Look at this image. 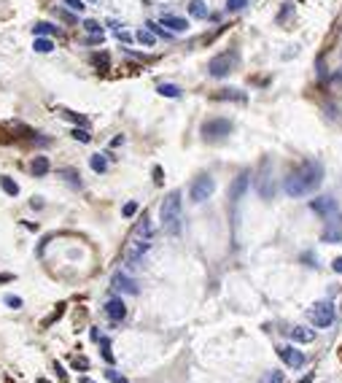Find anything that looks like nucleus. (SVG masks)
Masks as SVG:
<instances>
[{"label": "nucleus", "instance_id": "1", "mask_svg": "<svg viewBox=\"0 0 342 383\" xmlns=\"http://www.w3.org/2000/svg\"><path fill=\"white\" fill-rule=\"evenodd\" d=\"M321 184H323V165L318 159H305L299 168L288 173L283 189H286L288 197H305V194H312Z\"/></svg>", "mask_w": 342, "mask_h": 383}, {"label": "nucleus", "instance_id": "2", "mask_svg": "<svg viewBox=\"0 0 342 383\" xmlns=\"http://www.w3.org/2000/svg\"><path fill=\"white\" fill-rule=\"evenodd\" d=\"M181 216H184L181 192L173 189L167 197L162 200V205H159V219H162L164 232H170V235H178V232H181Z\"/></svg>", "mask_w": 342, "mask_h": 383}, {"label": "nucleus", "instance_id": "3", "mask_svg": "<svg viewBox=\"0 0 342 383\" xmlns=\"http://www.w3.org/2000/svg\"><path fill=\"white\" fill-rule=\"evenodd\" d=\"M237 62H240V54H237V49H226V51H221V54H216L213 60L208 62V73L213 78H224V76H229L232 70L237 68Z\"/></svg>", "mask_w": 342, "mask_h": 383}, {"label": "nucleus", "instance_id": "4", "mask_svg": "<svg viewBox=\"0 0 342 383\" xmlns=\"http://www.w3.org/2000/svg\"><path fill=\"white\" fill-rule=\"evenodd\" d=\"M307 318L312 321V327H318V329H329L334 324V318H337V308H334V302H329V300H321V302H315V305L307 311Z\"/></svg>", "mask_w": 342, "mask_h": 383}, {"label": "nucleus", "instance_id": "5", "mask_svg": "<svg viewBox=\"0 0 342 383\" xmlns=\"http://www.w3.org/2000/svg\"><path fill=\"white\" fill-rule=\"evenodd\" d=\"M235 130V124L229 119H221V116H213V119H205L202 122V138L205 140H221Z\"/></svg>", "mask_w": 342, "mask_h": 383}, {"label": "nucleus", "instance_id": "6", "mask_svg": "<svg viewBox=\"0 0 342 383\" xmlns=\"http://www.w3.org/2000/svg\"><path fill=\"white\" fill-rule=\"evenodd\" d=\"M213 192H216V181H213V175H210V173H199L197 178L191 181V186H189L191 203H205Z\"/></svg>", "mask_w": 342, "mask_h": 383}, {"label": "nucleus", "instance_id": "7", "mask_svg": "<svg viewBox=\"0 0 342 383\" xmlns=\"http://www.w3.org/2000/svg\"><path fill=\"white\" fill-rule=\"evenodd\" d=\"M278 356H280L283 364L291 367V370H299V367H305V364H307V356L299 351V348H294V346H278Z\"/></svg>", "mask_w": 342, "mask_h": 383}, {"label": "nucleus", "instance_id": "8", "mask_svg": "<svg viewBox=\"0 0 342 383\" xmlns=\"http://www.w3.org/2000/svg\"><path fill=\"white\" fill-rule=\"evenodd\" d=\"M310 210H312V213H318L321 219H332V216L337 213V200L329 197V194L315 197V200H310Z\"/></svg>", "mask_w": 342, "mask_h": 383}, {"label": "nucleus", "instance_id": "9", "mask_svg": "<svg viewBox=\"0 0 342 383\" xmlns=\"http://www.w3.org/2000/svg\"><path fill=\"white\" fill-rule=\"evenodd\" d=\"M248 186H250V173L235 175V181L229 184V200L232 203H240V200L245 197V192H248Z\"/></svg>", "mask_w": 342, "mask_h": 383}, {"label": "nucleus", "instance_id": "10", "mask_svg": "<svg viewBox=\"0 0 342 383\" xmlns=\"http://www.w3.org/2000/svg\"><path fill=\"white\" fill-rule=\"evenodd\" d=\"M105 316L111 318V321L122 324L124 318H127V305H124V300H119V297H111V300L105 302Z\"/></svg>", "mask_w": 342, "mask_h": 383}, {"label": "nucleus", "instance_id": "11", "mask_svg": "<svg viewBox=\"0 0 342 383\" xmlns=\"http://www.w3.org/2000/svg\"><path fill=\"white\" fill-rule=\"evenodd\" d=\"M148 248H151V240L135 238L132 243H129V248H127V262H129V265H140V259H143V254Z\"/></svg>", "mask_w": 342, "mask_h": 383}, {"label": "nucleus", "instance_id": "12", "mask_svg": "<svg viewBox=\"0 0 342 383\" xmlns=\"http://www.w3.org/2000/svg\"><path fill=\"white\" fill-rule=\"evenodd\" d=\"M159 25H164V30H170V33H186L189 30V22H186L184 16H175V14H162Z\"/></svg>", "mask_w": 342, "mask_h": 383}, {"label": "nucleus", "instance_id": "13", "mask_svg": "<svg viewBox=\"0 0 342 383\" xmlns=\"http://www.w3.org/2000/svg\"><path fill=\"white\" fill-rule=\"evenodd\" d=\"M113 289L119 291H127V294H138V283L132 281V278L127 276V273H113Z\"/></svg>", "mask_w": 342, "mask_h": 383}, {"label": "nucleus", "instance_id": "14", "mask_svg": "<svg viewBox=\"0 0 342 383\" xmlns=\"http://www.w3.org/2000/svg\"><path fill=\"white\" fill-rule=\"evenodd\" d=\"M286 335L291 337L294 343H310V340H315V329H310V327H291V329H286Z\"/></svg>", "mask_w": 342, "mask_h": 383}, {"label": "nucleus", "instance_id": "15", "mask_svg": "<svg viewBox=\"0 0 342 383\" xmlns=\"http://www.w3.org/2000/svg\"><path fill=\"white\" fill-rule=\"evenodd\" d=\"M49 168H51V165H49V159L43 157V154H38V157L30 162V173L35 175V178H43V175L49 173Z\"/></svg>", "mask_w": 342, "mask_h": 383}, {"label": "nucleus", "instance_id": "16", "mask_svg": "<svg viewBox=\"0 0 342 383\" xmlns=\"http://www.w3.org/2000/svg\"><path fill=\"white\" fill-rule=\"evenodd\" d=\"M189 14L194 16V19H208L210 8H208V3H205V0H191V3H189Z\"/></svg>", "mask_w": 342, "mask_h": 383}, {"label": "nucleus", "instance_id": "17", "mask_svg": "<svg viewBox=\"0 0 342 383\" xmlns=\"http://www.w3.org/2000/svg\"><path fill=\"white\" fill-rule=\"evenodd\" d=\"M135 235H138L140 240H151V238H154V224H151V219H148V216H143V219H140V224H138V230H135Z\"/></svg>", "mask_w": 342, "mask_h": 383}, {"label": "nucleus", "instance_id": "18", "mask_svg": "<svg viewBox=\"0 0 342 383\" xmlns=\"http://www.w3.org/2000/svg\"><path fill=\"white\" fill-rule=\"evenodd\" d=\"M32 49H35L38 54H49V51L54 49V41H51L49 35H35V43H32Z\"/></svg>", "mask_w": 342, "mask_h": 383}, {"label": "nucleus", "instance_id": "19", "mask_svg": "<svg viewBox=\"0 0 342 383\" xmlns=\"http://www.w3.org/2000/svg\"><path fill=\"white\" fill-rule=\"evenodd\" d=\"M0 186H3V192L8 194V197H16V194H19V184H16L14 178H8V175H0Z\"/></svg>", "mask_w": 342, "mask_h": 383}, {"label": "nucleus", "instance_id": "20", "mask_svg": "<svg viewBox=\"0 0 342 383\" xmlns=\"http://www.w3.org/2000/svg\"><path fill=\"white\" fill-rule=\"evenodd\" d=\"M60 116H62V119H67V122H73V124H81V127H87V124H89V119H87V116H81V113H73V111H67V108H62Z\"/></svg>", "mask_w": 342, "mask_h": 383}, {"label": "nucleus", "instance_id": "21", "mask_svg": "<svg viewBox=\"0 0 342 383\" xmlns=\"http://www.w3.org/2000/svg\"><path fill=\"white\" fill-rule=\"evenodd\" d=\"M89 168H92L94 173H105V170H108V159L102 157V154H92V159H89Z\"/></svg>", "mask_w": 342, "mask_h": 383}, {"label": "nucleus", "instance_id": "22", "mask_svg": "<svg viewBox=\"0 0 342 383\" xmlns=\"http://www.w3.org/2000/svg\"><path fill=\"white\" fill-rule=\"evenodd\" d=\"M135 41L143 43V46H154V43H156V35H154V33L146 27V30H138V33H135Z\"/></svg>", "mask_w": 342, "mask_h": 383}, {"label": "nucleus", "instance_id": "23", "mask_svg": "<svg viewBox=\"0 0 342 383\" xmlns=\"http://www.w3.org/2000/svg\"><path fill=\"white\" fill-rule=\"evenodd\" d=\"M156 92L162 97H181V87H175V84H159Z\"/></svg>", "mask_w": 342, "mask_h": 383}, {"label": "nucleus", "instance_id": "24", "mask_svg": "<svg viewBox=\"0 0 342 383\" xmlns=\"http://www.w3.org/2000/svg\"><path fill=\"white\" fill-rule=\"evenodd\" d=\"M286 381V375H283V370H270V373L261 375L259 383H283Z\"/></svg>", "mask_w": 342, "mask_h": 383}, {"label": "nucleus", "instance_id": "25", "mask_svg": "<svg viewBox=\"0 0 342 383\" xmlns=\"http://www.w3.org/2000/svg\"><path fill=\"white\" fill-rule=\"evenodd\" d=\"M323 243H342V232L334 230V227H329V230H323Z\"/></svg>", "mask_w": 342, "mask_h": 383}, {"label": "nucleus", "instance_id": "26", "mask_svg": "<svg viewBox=\"0 0 342 383\" xmlns=\"http://www.w3.org/2000/svg\"><path fill=\"white\" fill-rule=\"evenodd\" d=\"M32 33H35V35H54L57 27H54V25H49V22H38V25L32 27Z\"/></svg>", "mask_w": 342, "mask_h": 383}, {"label": "nucleus", "instance_id": "27", "mask_svg": "<svg viewBox=\"0 0 342 383\" xmlns=\"http://www.w3.org/2000/svg\"><path fill=\"white\" fill-rule=\"evenodd\" d=\"M62 178H65V181H70V186H76V189H81V178H78V173H76V170H62Z\"/></svg>", "mask_w": 342, "mask_h": 383}, {"label": "nucleus", "instance_id": "28", "mask_svg": "<svg viewBox=\"0 0 342 383\" xmlns=\"http://www.w3.org/2000/svg\"><path fill=\"white\" fill-rule=\"evenodd\" d=\"M84 30H87L89 35H102V25H100V22H94V19L84 22Z\"/></svg>", "mask_w": 342, "mask_h": 383}, {"label": "nucleus", "instance_id": "29", "mask_svg": "<svg viewBox=\"0 0 342 383\" xmlns=\"http://www.w3.org/2000/svg\"><path fill=\"white\" fill-rule=\"evenodd\" d=\"M245 5H248V0H226V11H229V14H237Z\"/></svg>", "mask_w": 342, "mask_h": 383}, {"label": "nucleus", "instance_id": "30", "mask_svg": "<svg viewBox=\"0 0 342 383\" xmlns=\"http://www.w3.org/2000/svg\"><path fill=\"white\" fill-rule=\"evenodd\" d=\"M70 135H73V138H76V140H81V143H89V140H92V135H89L84 127H76Z\"/></svg>", "mask_w": 342, "mask_h": 383}, {"label": "nucleus", "instance_id": "31", "mask_svg": "<svg viewBox=\"0 0 342 383\" xmlns=\"http://www.w3.org/2000/svg\"><path fill=\"white\" fill-rule=\"evenodd\" d=\"M291 11H294V3H291V0H286V5H283V8H280V14H278V22L283 25V22H286L288 16H291Z\"/></svg>", "mask_w": 342, "mask_h": 383}, {"label": "nucleus", "instance_id": "32", "mask_svg": "<svg viewBox=\"0 0 342 383\" xmlns=\"http://www.w3.org/2000/svg\"><path fill=\"white\" fill-rule=\"evenodd\" d=\"M100 346H102V356H105V362H113V353H111V340L100 337Z\"/></svg>", "mask_w": 342, "mask_h": 383}, {"label": "nucleus", "instance_id": "33", "mask_svg": "<svg viewBox=\"0 0 342 383\" xmlns=\"http://www.w3.org/2000/svg\"><path fill=\"white\" fill-rule=\"evenodd\" d=\"M105 378L111 381V383H129L127 378H124V375H119L116 370H105Z\"/></svg>", "mask_w": 342, "mask_h": 383}, {"label": "nucleus", "instance_id": "34", "mask_svg": "<svg viewBox=\"0 0 342 383\" xmlns=\"http://www.w3.org/2000/svg\"><path fill=\"white\" fill-rule=\"evenodd\" d=\"M135 213H138V203H127V205L122 208V216H124V219H132Z\"/></svg>", "mask_w": 342, "mask_h": 383}, {"label": "nucleus", "instance_id": "35", "mask_svg": "<svg viewBox=\"0 0 342 383\" xmlns=\"http://www.w3.org/2000/svg\"><path fill=\"white\" fill-rule=\"evenodd\" d=\"M62 3H65L70 11H78V14H81V11H84V5H87L84 0H62Z\"/></svg>", "mask_w": 342, "mask_h": 383}, {"label": "nucleus", "instance_id": "36", "mask_svg": "<svg viewBox=\"0 0 342 383\" xmlns=\"http://www.w3.org/2000/svg\"><path fill=\"white\" fill-rule=\"evenodd\" d=\"M92 62H94V65H102V68H108V62H111V57H108V54H94V57H92Z\"/></svg>", "mask_w": 342, "mask_h": 383}, {"label": "nucleus", "instance_id": "37", "mask_svg": "<svg viewBox=\"0 0 342 383\" xmlns=\"http://www.w3.org/2000/svg\"><path fill=\"white\" fill-rule=\"evenodd\" d=\"M5 305L16 311V308H22V300H19V297H5Z\"/></svg>", "mask_w": 342, "mask_h": 383}, {"label": "nucleus", "instance_id": "38", "mask_svg": "<svg viewBox=\"0 0 342 383\" xmlns=\"http://www.w3.org/2000/svg\"><path fill=\"white\" fill-rule=\"evenodd\" d=\"M332 267H334V273H340V276H342V256H337V259L332 262Z\"/></svg>", "mask_w": 342, "mask_h": 383}, {"label": "nucleus", "instance_id": "39", "mask_svg": "<svg viewBox=\"0 0 342 383\" xmlns=\"http://www.w3.org/2000/svg\"><path fill=\"white\" fill-rule=\"evenodd\" d=\"M154 181H156V184H162V168H159V165L154 168Z\"/></svg>", "mask_w": 342, "mask_h": 383}, {"label": "nucleus", "instance_id": "40", "mask_svg": "<svg viewBox=\"0 0 342 383\" xmlns=\"http://www.w3.org/2000/svg\"><path fill=\"white\" fill-rule=\"evenodd\" d=\"M73 367H81V370H87L89 364H87V359H76V362H73Z\"/></svg>", "mask_w": 342, "mask_h": 383}, {"label": "nucleus", "instance_id": "41", "mask_svg": "<svg viewBox=\"0 0 342 383\" xmlns=\"http://www.w3.org/2000/svg\"><path fill=\"white\" fill-rule=\"evenodd\" d=\"M119 41H124V43H129V41H132V35H127V33H122V30H119Z\"/></svg>", "mask_w": 342, "mask_h": 383}, {"label": "nucleus", "instance_id": "42", "mask_svg": "<svg viewBox=\"0 0 342 383\" xmlns=\"http://www.w3.org/2000/svg\"><path fill=\"white\" fill-rule=\"evenodd\" d=\"M5 281H14V276H11V273H3V276H0V283H5Z\"/></svg>", "mask_w": 342, "mask_h": 383}, {"label": "nucleus", "instance_id": "43", "mask_svg": "<svg viewBox=\"0 0 342 383\" xmlns=\"http://www.w3.org/2000/svg\"><path fill=\"white\" fill-rule=\"evenodd\" d=\"M81 383H94V381H89V378H81Z\"/></svg>", "mask_w": 342, "mask_h": 383}, {"label": "nucleus", "instance_id": "44", "mask_svg": "<svg viewBox=\"0 0 342 383\" xmlns=\"http://www.w3.org/2000/svg\"><path fill=\"white\" fill-rule=\"evenodd\" d=\"M92 3H97V0H92Z\"/></svg>", "mask_w": 342, "mask_h": 383}, {"label": "nucleus", "instance_id": "45", "mask_svg": "<svg viewBox=\"0 0 342 383\" xmlns=\"http://www.w3.org/2000/svg\"><path fill=\"white\" fill-rule=\"evenodd\" d=\"M41 383H46V381H41Z\"/></svg>", "mask_w": 342, "mask_h": 383}]
</instances>
